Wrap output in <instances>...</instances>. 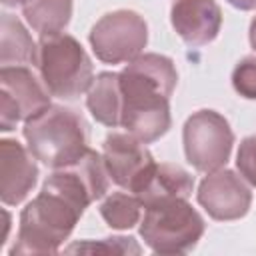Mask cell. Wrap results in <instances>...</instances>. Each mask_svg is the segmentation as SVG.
<instances>
[{
  "mask_svg": "<svg viewBox=\"0 0 256 256\" xmlns=\"http://www.w3.org/2000/svg\"><path fill=\"white\" fill-rule=\"evenodd\" d=\"M110 174L104 156L88 148L76 162L56 168L20 212L18 234L10 248L16 254H56L68 240L84 210L106 196Z\"/></svg>",
  "mask_w": 256,
  "mask_h": 256,
  "instance_id": "1",
  "label": "cell"
},
{
  "mask_svg": "<svg viewBox=\"0 0 256 256\" xmlns=\"http://www.w3.org/2000/svg\"><path fill=\"white\" fill-rule=\"evenodd\" d=\"M86 106L92 118L108 128L122 122V90L118 72H100L88 88Z\"/></svg>",
  "mask_w": 256,
  "mask_h": 256,
  "instance_id": "13",
  "label": "cell"
},
{
  "mask_svg": "<svg viewBox=\"0 0 256 256\" xmlns=\"http://www.w3.org/2000/svg\"><path fill=\"white\" fill-rule=\"evenodd\" d=\"M8 230H10V214H8V210H4V236H2L0 244L6 242V238H8Z\"/></svg>",
  "mask_w": 256,
  "mask_h": 256,
  "instance_id": "23",
  "label": "cell"
},
{
  "mask_svg": "<svg viewBox=\"0 0 256 256\" xmlns=\"http://www.w3.org/2000/svg\"><path fill=\"white\" fill-rule=\"evenodd\" d=\"M194 190V176L178 164H156L146 186L136 194L144 206L170 200V198H190Z\"/></svg>",
  "mask_w": 256,
  "mask_h": 256,
  "instance_id": "14",
  "label": "cell"
},
{
  "mask_svg": "<svg viewBox=\"0 0 256 256\" xmlns=\"http://www.w3.org/2000/svg\"><path fill=\"white\" fill-rule=\"evenodd\" d=\"M186 162L198 172H214L226 166L234 146L230 122L216 110L202 108L192 112L182 128Z\"/></svg>",
  "mask_w": 256,
  "mask_h": 256,
  "instance_id": "6",
  "label": "cell"
},
{
  "mask_svg": "<svg viewBox=\"0 0 256 256\" xmlns=\"http://www.w3.org/2000/svg\"><path fill=\"white\" fill-rule=\"evenodd\" d=\"M28 150L48 168H64L88 150V124L72 108L50 104L22 128Z\"/></svg>",
  "mask_w": 256,
  "mask_h": 256,
  "instance_id": "3",
  "label": "cell"
},
{
  "mask_svg": "<svg viewBox=\"0 0 256 256\" xmlns=\"http://www.w3.org/2000/svg\"><path fill=\"white\" fill-rule=\"evenodd\" d=\"M170 22L188 46L198 48L218 38L222 10L216 0H174L170 6Z\"/></svg>",
  "mask_w": 256,
  "mask_h": 256,
  "instance_id": "12",
  "label": "cell"
},
{
  "mask_svg": "<svg viewBox=\"0 0 256 256\" xmlns=\"http://www.w3.org/2000/svg\"><path fill=\"white\" fill-rule=\"evenodd\" d=\"M226 2L234 8H238V10H244V12L256 10V0H226Z\"/></svg>",
  "mask_w": 256,
  "mask_h": 256,
  "instance_id": "21",
  "label": "cell"
},
{
  "mask_svg": "<svg viewBox=\"0 0 256 256\" xmlns=\"http://www.w3.org/2000/svg\"><path fill=\"white\" fill-rule=\"evenodd\" d=\"M248 38H250V46H252V48H254V52H256V16H254V18H252V22H250Z\"/></svg>",
  "mask_w": 256,
  "mask_h": 256,
  "instance_id": "22",
  "label": "cell"
},
{
  "mask_svg": "<svg viewBox=\"0 0 256 256\" xmlns=\"http://www.w3.org/2000/svg\"><path fill=\"white\" fill-rule=\"evenodd\" d=\"M102 156L110 180L122 190L134 194H138L146 186L156 168V160L146 148V144L128 132L108 134L102 144Z\"/></svg>",
  "mask_w": 256,
  "mask_h": 256,
  "instance_id": "9",
  "label": "cell"
},
{
  "mask_svg": "<svg viewBox=\"0 0 256 256\" xmlns=\"http://www.w3.org/2000/svg\"><path fill=\"white\" fill-rule=\"evenodd\" d=\"M118 76L122 90L120 126L144 144L156 142L172 126L170 96L178 82L174 60L156 52L140 54Z\"/></svg>",
  "mask_w": 256,
  "mask_h": 256,
  "instance_id": "2",
  "label": "cell"
},
{
  "mask_svg": "<svg viewBox=\"0 0 256 256\" xmlns=\"http://www.w3.org/2000/svg\"><path fill=\"white\" fill-rule=\"evenodd\" d=\"M22 16L40 36L62 32L72 18L74 0H18Z\"/></svg>",
  "mask_w": 256,
  "mask_h": 256,
  "instance_id": "16",
  "label": "cell"
},
{
  "mask_svg": "<svg viewBox=\"0 0 256 256\" xmlns=\"http://www.w3.org/2000/svg\"><path fill=\"white\" fill-rule=\"evenodd\" d=\"M38 44L28 34L26 26L14 16L4 12L0 22V64L2 66H36Z\"/></svg>",
  "mask_w": 256,
  "mask_h": 256,
  "instance_id": "15",
  "label": "cell"
},
{
  "mask_svg": "<svg viewBox=\"0 0 256 256\" xmlns=\"http://www.w3.org/2000/svg\"><path fill=\"white\" fill-rule=\"evenodd\" d=\"M232 86L246 100H256V56H244L232 70Z\"/></svg>",
  "mask_w": 256,
  "mask_h": 256,
  "instance_id": "19",
  "label": "cell"
},
{
  "mask_svg": "<svg viewBox=\"0 0 256 256\" xmlns=\"http://www.w3.org/2000/svg\"><path fill=\"white\" fill-rule=\"evenodd\" d=\"M4 6H18V0H2Z\"/></svg>",
  "mask_w": 256,
  "mask_h": 256,
  "instance_id": "24",
  "label": "cell"
},
{
  "mask_svg": "<svg viewBox=\"0 0 256 256\" xmlns=\"http://www.w3.org/2000/svg\"><path fill=\"white\" fill-rule=\"evenodd\" d=\"M142 200L128 190L106 194L100 204V216L112 230H130L142 220Z\"/></svg>",
  "mask_w": 256,
  "mask_h": 256,
  "instance_id": "17",
  "label": "cell"
},
{
  "mask_svg": "<svg viewBox=\"0 0 256 256\" xmlns=\"http://www.w3.org/2000/svg\"><path fill=\"white\" fill-rule=\"evenodd\" d=\"M236 168L240 176L256 188V134L246 136L236 152Z\"/></svg>",
  "mask_w": 256,
  "mask_h": 256,
  "instance_id": "20",
  "label": "cell"
},
{
  "mask_svg": "<svg viewBox=\"0 0 256 256\" xmlns=\"http://www.w3.org/2000/svg\"><path fill=\"white\" fill-rule=\"evenodd\" d=\"M206 230L200 212L188 198H170L144 206L140 236L156 254H186Z\"/></svg>",
  "mask_w": 256,
  "mask_h": 256,
  "instance_id": "5",
  "label": "cell"
},
{
  "mask_svg": "<svg viewBox=\"0 0 256 256\" xmlns=\"http://www.w3.org/2000/svg\"><path fill=\"white\" fill-rule=\"evenodd\" d=\"M66 252H116V254H140L142 248L138 246V242L130 236H116V238H104V240H86V242H78L66 248Z\"/></svg>",
  "mask_w": 256,
  "mask_h": 256,
  "instance_id": "18",
  "label": "cell"
},
{
  "mask_svg": "<svg viewBox=\"0 0 256 256\" xmlns=\"http://www.w3.org/2000/svg\"><path fill=\"white\" fill-rule=\"evenodd\" d=\"M40 170L34 154L18 140H0V198L6 206H18L34 190Z\"/></svg>",
  "mask_w": 256,
  "mask_h": 256,
  "instance_id": "11",
  "label": "cell"
},
{
  "mask_svg": "<svg viewBox=\"0 0 256 256\" xmlns=\"http://www.w3.org/2000/svg\"><path fill=\"white\" fill-rule=\"evenodd\" d=\"M50 92L42 78L28 66L0 68V130L10 132L18 122H26L50 106Z\"/></svg>",
  "mask_w": 256,
  "mask_h": 256,
  "instance_id": "8",
  "label": "cell"
},
{
  "mask_svg": "<svg viewBox=\"0 0 256 256\" xmlns=\"http://www.w3.org/2000/svg\"><path fill=\"white\" fill-rule=\"evenodd\" d=\"M196 198L208 216L218 222L244 218L252 206V190L248 182L228 168L208 172L198 186Z\"/></svg>",
  "mask_w": 256,
  "mask_h": 256,
  "instance_id": "10",
  "label": "cell"
},
{
  "mask_svg": "<svg viewBox=\"0 0 256 256\" xmlns=\"http://www.w3.org/2000/svg\"><path fill=\"white\" fill-rule=\"evenodd\" d=\"M88 42L96 58L104 64L130 62L148 44V24L134 10H114L90 28Z\"/></svg>",
  "mask_w": 256,
  "mask_h": 256,
  "instance_id": "7",
  "label": "cell"
},
{
  "mask_svg": "<svg viewBox=\"0 0 256 256\" xmlns=\"http://www.w3.org/2000/svg\"><path fill=\"white\" fill-rule=\"evenodd\" d=\"M48 92L62 100H74L88 92L94 82V66L82 44L66 34H46L38 40V62Z\"/></svg>",
  "mask_w": 256,
  "mask_h": 256,
  "instance_id": "4",
  "label": "cell"
}]
</instances>
